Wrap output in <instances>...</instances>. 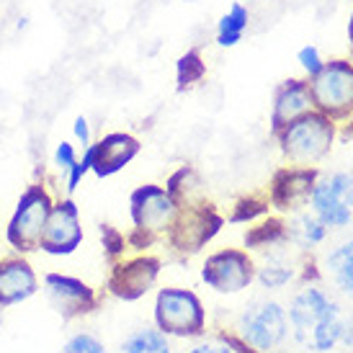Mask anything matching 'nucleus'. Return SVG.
<instances>
[{
    "label": "nucleus",
    "instance_id": "nucleus-5",
    "mask_svg": "<svg viewBox=\"0 0 353 353\" xmlns=\"http://www.w3.org/2000/svg\"><path fill=\"white\" fill-rule=\"evenodd\" d=\"M314 111L330 117L335 124L353 117V62L330 59L307 78Z\"/></svg>",
    "mask_w": 353,
    "mask_h": 353
},
{
    "label": "nucleus",
    "instance_id": "nucleus-21",
    "mask_svg": "<svg viewBox=\"0 0 353 353\" xmlns=\"http://www.w3.org/2000/svg\"><path fill=\"white\" fill-rule=\"evenodd\" d=\"M165 191L173 196L178 209L206 199L204 181H201V176L196 173V168H191V165H181L176 173H170V178H168V183H165Z\"/></svg>",
    "mask_w": 353,
    "mask_h": 353
},
{
    "label": "nucleus",
    "instance_id": "nucleus-10",
    "mask_svg": "<svg viewBox=\"0 0 353 353\" xmlns=\"http://www.w3.org/2000/svg\"><path fill=\"white\" fill-rule=\"evenodd\" d=\"M160 271H163V261L157 255L139 253L132 258H119L108 271V294H114L121 302H137L157 284Z\"/></svg>",
    "mask_w": 353,
    "mask_h": 353
},
{
    "label": "nucleus",
    "instance_id": "nucleus-23",
    "mask_svg": "<svg viewBox=\"0 0 353 353\" xmlns=\"http://www.w3.org/2000/svg\"><path fill=\"white\" fill-rule=\"evenodd\" d=\"M248 23H250V10L243 3H232L230 10L216 23V44L225 47V50L240 44L243 37H245Z\"/></svg>",
    "mask_w": 353,
    "mask_h": 353
},
{
    "label": "nucleus",
    "instance_id": "nucleus-17",
    "mask_svg": "<svg viewBox=\"0 0 353 353\" xmlns=\"http://www.w3.org/2000/svg\"><path fill=\"white\" fill-rule=\"evenodd\" d=\"M312 96L307 78H289L279 83L274 93V108H271V132H281L286 124H292L294 119L304 117L312 111Z\"/></svg>",
    "mask_w": 353,
    "mask_h": 353
},
{
    "label": "nucleus",
    "instance_id": "nucleus-26",
    "mask_svg": "<svg viewBox=\"0 0 353 353\" xmlns=\"http://www.w3.org/2000/svg\"><path fill=\"white\" fill-rule=\"evenodd\" d=\"M268 212H271L268 196H258V194H250V196L237 199L227 219H230V222H235V225H253V222H258V219L268 216Z\"/></svg>",
    "mask_w": 353,
    "mask_h": 353
},
{
    "label": "nucleus",
    "instance_id": "nucleus-30",
    "mask_svg": "<svg viewBox=\"0 0 353 353\" xmlns=\"http://www.w3.org/2000/svg\"><path fill=\"white\" fill-rule=\"evenodd\" d=\"M296 62L302 65V70L307 72V78H312L317 70L325 65V59L323 54H320V50L314 47V44H304L302 50L296 52Z\"/></svg>",
    "mask_w": 353,
    "mask_h": 353
},
{
    "label": "nucleus",
    "instance_id": "nucleus-31",
    "mask_svg": "<svg viewBox=\"0 0 353 353\" xmlns=\"http://www.w3.org/2000/svg\"><path fill=\"white\" fill-rule=\"evenodd\" d=\"M75 163H78V150H75V145H72V142H59L57 150H54V165H57V170L62 173V178H65V173H68Z\"/></svg>",
    "mask_w": 353,
    "mask_h": 353
},
{
    "label": "nucleus",
    "instance_id": "nucleus-1",
    "mask_svg": "<svg viewBox=\"0 0 353 353\" xmlns=\"http://www.w3.org/2000/svg\"><path fill=\"white\" fill-rule=\"evenodd\" d=\"M289 333L307 353H330L338 345H353V325L343 317L335 296L323 286H302L289 302Z\"/></svg>",
    "mask_w": 353,
    "mask_h": 353
},
{
    "label": "nucleus",
    "instance_id": "nucleus-35",
    "mask_svg": "<svg viewBox=\"0 0 353 353\" xmlns=\"http://www.w3.org/2000/svg\"><path fill=\"white\" fill-rule=\"evenodd\" d=\"M0 323H3V307H0Z\"/></svg>",
    "mask_w": 353,
    "mask_h": 353
},
{
    "label": "nucleus",
    "instance_id": "nucleus-11",
    "mask_svg": "<svg viewBox=\"0 0 353 353\" xmlns=\"http://www.w3.org/2000/svg\"><path fill=\"white\" fill-rule=\"evenodd\" d=\"M178 214V204L163 186L157 183H145L132 191L129 196V216L132 225L139 232H148L155 240L165 237L173 219Z\"/></svg>",
    "mask_w": 353,
    "mask_h": 353
},
{
    "label": "nucleus",
    "instance_id": "nucleus-3",
    "mask_svg": "<svg viewBox=\"0 0 353 353\" xmlns=\"http://www.w3.org/2000/svg\"><path fill=\"white\" fill-rule=\"evenodd\" d=\"M232 333L258 353H276L289 341V314L276 299H253L243 307Z\"/></svg>",
    "mask_w": 353,
    "mask_h": 353
},
{
    "label": "nucleus",
    "instance_id": "nucleus-9",
    "mask_svg": "<svg viewBox=\"0 0 353 353\" xmlns=\"http://www.w3.org/2000/svg\"><path fill=\"white\" fill-rule=\"evenodd\" d=\"M201 281L216 294H240L255 281V261L248 250L225 248L206 255Z\"/></svg>",
    "mask_w": 353,
    "mask_h": 353
},
{
    "label": "nucleus",
    "instance_id": "nucleus-33",
    "mask_svg": "<svg viewBox=\"0 0 353 353\" xmlns=\"http://www.w3.org/2000/svg\"><path fill=\"white\" fill-rule=\"evenodd\" d=\"M72 134H75V139H78V145L83 150L93 145V139H90V124H88V119L85 117L75 119V124H72Z\"/></svg>",
    "mask_w": 353,
    "mask_h": 353
},
{
    "label": "nucleus",
    "instance_id": "nucleus-7",
    "mask_svg": "<svg viewBox=\"0 0 353 353\" xmlns=\"http://www.w3.org/2000/svg\"><path fill=\"white\" fill-rule=\"evenodd\" d=\"M222 227H225V216L219 214V209L212 201L201 199L196 204L178 209L173 225L165 232V240L176 253L196 255L219 235Z\"/></svg>",
    "mask_w": 353,
    "mask_h": 353
},
{
    "label": "nucleus",
    "instance_id": "nucleus-4",
    "mask_svg": "<svg viewBox=\"0 0 353 353\" xmlns=\"http://www.w3.org/2000/svg\"><path fill=\"white\" fill-rule=\"evenodd\" d=\"M155 327L168 338H201L206 333L204 302L191 289L165 286L155 296Z\"/></svg>",
    "mask_w": 353,
    "mask_h": 353
},
{
    "label": "nucleus",
    "instance_id": "nucleus-13",
    "mask_svg": "<svg viewBox=\"0 0 353 353\" xmlns=\"http://www.w3.org/2000/svg\"><path fill=\"white\" fill-rule=\"evenodd\" d=\"M320 178L317 168H302V165H284L279 168L268 183V204L274 206L279 214H296L310 206L312 188Z\"/></svg>",
    "mask_w": 353,
    "mask_h": 353
},
{
    "label": "nucleus",
    "instance_id": "nucleus-6",
    "mask_svg": "<svg viewBox=\"0 0 353 353\" xmlns=\"http://www.w3.org/2000/svg\"><path fill=\"white\" fill-rule=\"evenodd\" d=\"M52 204H54V199L44 183H31L21 194L19 204L8 219V227H6V240L19 255L39 250V237L47 225Z\"/></svg>",
    "mask_w": 353,
    "mask_h": 353
},
{
    "label": "nucleus",
    "instance_id": "nucleus-28",
    "mask_svg": "<svg viewBox=\"0 0 353 353\" xmlns=\"http://www.w3.org/2000/svg\"><path fill=\"white\" fill-rule=\"evenodd\" d=\"M101 243H103V253L106 258L114 263L119 258H124V250H127V235L119 232L117 227L111 225H101Z\"/></svg>",
    "mask_w": 353,
    "mask_h": 353
},
{
    "label": "nucleus",
    "instance_id": "nucleus-29",
    "mask_svg": "<svg viewBox=\"0 0 353 353\" xmlns=\"http://www.w3.org/2000/svg\"><path fill=\"white\" fill-rule=\"evenodd\" d=\"M90 170H93V152H90V148H85L83 150V157H78V163L65 173V191H68V194H75L80 186V181L88 176Z\"/></svg>",
    "mask_w": 353,
    "mask_h": 353
},
{
    "label": "nucleus",
    "instance_id": "nucleus-20",
    "mask_svg": "<svg viewBox=\"0 0 353 353\" xmlns=\"http://www.w3.org/2000/svg\"><path fill=\"white\" fill-rule=\"evenodd\" d=\"M289 243V227L281 214L279 216H263L258 219V225L248 227L245 232V248L250 250H265V248H279Z\"/></svg>",
    "mask_w": 353,
    "mask_h": 353
},
{
    "label": "nucleus",
    "instance_id": "nucleus-27",
    "mask_svg": "<svg viewBox=\"0 0 353 353\" xmlns=\"http://www.w3.org/2000/svg\"><path fill=\"white\" fill-rule=\"evenodd\" d=\"M59 353H108V351L101 338L83 330V333L70 335L68 341H65V345L59 348Z\"/></svg>",
    "mask_w": 353,
    "mask_h": 353
},
{
    "label": "nucleus",
    "instance_id": "nucleus-18",
    "mask_svg": "<svg viewBox=\"0 0 353 353\" xmlns=\"http://www.w3.org/2000/svg\"><path fill=\"white\" fill-rule=\"evenodd\" d=\"M323 276L338 294L353 302V237L325 255Z\"/></svg>",
    "mask_w": 353,
    "mask_h": 353
},
{
    "label": "nucleus",
    "instance_id": "nucleus-25",
    "mask_svg": "<svg viewBox=\"0 0 353 353\" xmlns=\"http://www.w3.org/2000/svg\"><path fill=\"white\" fill-rule=\"evenodd\" d=\"M206 78V62L201 57L199 50H188L186 54H181L176 62V90L183 93V90L194 88L196 83Z\"/></svg>",
    "mask_w": 353,
    "mask_h": 353
},
{
    "label": "nucleus",
    "instance_id": "nucleus-8",
    "mask_svg": "<svg viewBox=\"0 0 353 353\" xmlns=\"http://www.w3.org/2000/svg\"><path fill=\"white\" fill-rule=\"evenodd\" d=\"M312 214L330 230H343L353 222V173L338 170L320 176L310 196Z\"/></svg>",
    "mask_w": 353,
    "mask_h": 353
},
{
    "label": "nucleus",
    "instance_id": "nucleus-16",
    "mask_svg": "<svg viewBox=\"0 0 353 353\" xmlns=\"http://www.w3.org/2000/svg\"><path fill=\"white\" fill-rule=\"evenodd\" d=\"M39 292V276L23 255L0 258V307L8 310Z\"/></svg>",
    "mask_w": 353,
    "mask_h": 353
},
{
    "label": "nucleus",
    "instance_id": "nucleus-14",
    "mask_svg": "<svg viewBox=\"0 0 353 353\" xmlns=\"http://www.w3.org/2000/svg\"><path fill=\"white\" fill-rule=\"evenodd\" d=\"M83 243L78 204L72 199H59L52 204L47 225L41 230L39 250L47 255H72Z\"/></svg>",
    "mask_w": 353,
    "mask_h": 353
},
{
    "label": "nucleus",
    "instance_id": "nucleus-12",
    "mask_svg": "<svg viewBox=\"0 0 353 353\" xmlns=\"http://www.w3.org/2000/svg\"><path fill=\"white\" fill-rule=\"evenodd\" d=\"M44 286V296L54 312L65 320H80V317H88L99 310V294L90 284H85L83 279L68 274H47L41 279Z\"/></svg>",
    "mask_w": 353,
    "mask_h": 353
},
{
    "label": "nucleus",
    "instance_id": "nucleus-32",
    "mask_svg": "<svg viewBox=\"0 0 353 353\" xmlns=\"http://www.w3.org/2000/svg\"><path fill=\"white\" fill-rule=\"evenodd\" d=\"M186 353H237V351L232 348V345H227L222 338H216L214 335V341H204V343L188 348Z\"/></svg>",
    "mask_w": 353,
    "mask_h": 353
},
{
    "label": "nucleus",
    "instance_id": "nucleus-22",
    "mask_svg": "<svg viewBox=\"0 0 353 353\" xmlns=\"http://www.w3.org/2000/svg\"><path fill=\"white\" fill-rule=\"evenodd\" d=\"M296 274L299 268H294V263L284 255H271L263 265H255V281L268 292H279L289 286L296 279Z\"/></svg>",
    "mask_w": 353,
    "mask_h": 353
},
{
    "label": "nucleus",
    "instance_id": "nucleus-19",
    "mask_svg": "<svg viewBox=\"0 0 353 353\" xmlns=\"http://www.w3.org/2000/svg\"><path fill=\"white\" fill-rule=\"evenodd\" d=\"M286 227H289V243H294L299 250H312V248L323 245L330 235V227H325L317 216L307 214V212L292 214Z\"/></svg>",
    "mask_w": 353,
    "mask_h": 353
},
{
    "label": "nucleus",
    "instance_id": "nucleus-2",
    "mask_svg": "<svg viewBox=\"0 0 353 353\" xmlns=\"http://www.w3.org/2000/svg\"><path fill=\"white\" fill-rule=\"evenodd\" d=\"M335 134H338V124L312 108L310 114L294 119L281 132H276L274 137L279 142L281 155L289 160V165L314 168L330 155Z\"/></svg>",
    "mask_w": 353,
    "mask_h": 353
},
{
    "label": "nucleus",
    "instance_id": "nucleus-34",
    "mask_svg": "<svg viewBox=\"0 0 353 353\" xmlns=\"http://www.w3.org/2000/svg\"><path fill=\"white\" fill-rule=\"evenodd\" d=\"M348 44L353 50V10H351V19H348Z\"/></svg>",
    "mask_w": 353,
    "mask_h": 353
},
{
    "label": "nucleus",
    "instance_id": "nucleus-15",
    "mask_svg": "<svg viewBox=\"0 0 353 353\" xmlns=\"http://www.w3.org/2000/svg\"><path fill=\"white\" fill-rule=\"evenodd\" d=\"M139 139L129 132H108L99 142L90 145V152H93V170L99 178H108L124 170V168L139 155Z\"/></svg>",
    "mask_w": 353,
    "mask_h": 353
},
{
    "label": "nucleus",
    "instance_id": "nucleus-24",
    "mask_svg": "<svg viewBox=\"0 0 353 353\" xmlns=\"http://www.w3.org/2000/svg\"><path fill=\"white\" fill-rule=\"evenodd\" d=\"M117 353H173L170 341L157 327H137L119 343Z\"/></svg>",
    "mask_w": 353,
    "mask_h": 353
}]
</instances>
